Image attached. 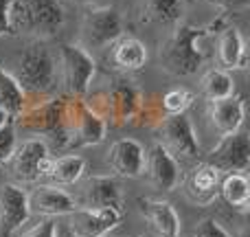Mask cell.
<instances>
[{
	"instance_id": "cell-1",
	"label": "cell",
	"mask_w": 250,
	"mask_h": 237,
	"mask_svg": "<svg viewBox=\"0 0 250 237\" xmlns=\"http://www.w3.org/2000/svg\"><path fill=\"white\" fill-rule=\"evenodd\" d=\"M208 31L204 26L176 24L173 33L163 42L158 51L160 66L173 77H191L200 70L207 60V40Z\"/></svg>"
},
{
	"instance_id": "cell-2",
	"label": "cell",
	"mask_w": 250,
	"mask_h": 237,
	"mask_svg": "<svg viewBox=\"0 0 250 237\" xmlns=\"http://www.w3.org/2000/svg\"><path fill=\"white\" fill-rule=\"evenodd\" d=\"M66 22L62 0H11L9 31L11 35H33L38 40L55 38Z\"/></svg>"
},
{
	"instance_id": "cell-3",
	"label": "cell",
	"mask_w": 250,
	"mask_h": 237,
	"mask_svg": "<svg viewBox=\"0 0 250 237\" xmlns=\"http://www.w3.org/2000/svg\"><path fill=\"white\" fill-rule=\"evenodd\" d=\"M18 84L24 92L48 95L57 86V60L42 42H35L20 53L16 64Z\"/></svg>"
},
{
	"instance_id": "cell-4",
	"label": "cell",
	"mask_w": 250,
	"mask_h": 237,
	"mask_svg": "<svg viewBox=\"0 0 250 237\" xmlns=\"http://www.w3.org/2000/svg\"><path fill=\"white\" fill-rule=\"evenodd\" d=\"M123 38V16L117 7H90L82 22V46L105 48Z\"/></svg>"
},
{
	"instance_id": "cell-5",
	"label": "cell",
	"mask_w": 250,
	"mask_h": 237,
	"mask_svg": "<svg viewBox=\"0 0 250 237\" xmlns=\"http://www.w3.org/2000/svg\"><path fill=\"white\" fill-rule=\"evenodd\" d=\"M60 66L62 77L70 95L82 97L88 92L92 79L97 75V62L88 48L82 44H62L60 46Z\"/></svg>"
},
{
	"instance_id": "cell-6",
	"label": "cell",
	"mask_w": 250,
	"mask_h": 237,
	"mask_svg": "<svg viewBox=\"0 0 250 237\" xmlns=\"http://www.w3.org/2000/svg\"><path fill=\"white\" fill-rule=\"evenodd\" d=\"M51 163L53 156L46 143L42 138H26L22 145L16 147L7 165L18 182H35L40 178H46Z\"/></svg>"
},
{
	"instance_id": "cell-7",
	"label": "cell",
	"mask_w": 250,
	"mask_h": 237,
	"mask_svg": "<svg viewBox=\"0 0 250 237\" xmlns=\"http://www.w3.org/2000/svg\"><path fill=\"white\" fill-rule=\"evenodd\" d=\"M160 145L173 156V158H187L193 160L200 156V143L195 136V129L187 112L180 114H169L167 119L160 123Z\"/></svg>"
},
{
	"instance_id": "cell-8",
	"label": "cell",
	"mask_w": 250,
	"mask_h": 237,
	"mask_svg": "<svg viewBox=\"0 0 250 237\" xmlns=\"http://www.w3.org/2000/svg\"><path fill=\"white\" fill-rule=\"evenodd\" d=\"M207 163L220 173H244L250 165V136L242 129L222 136V141L211 150Z\"/></svg>"
},
{
	"instance_id": "cell-9",
	"label": "cell",
	"mask_w": 250,
	"mask_h": 237,
	"mask_svg": "<svg viewBox=\"0 0 250 237\" xmlns=\"http://www.w3.org/2000/svg\"><path fill=\"white\" fill-rule=\"evenodd\" d=\"M121 224V209H75L66 229L75 237H105Z\"/></svg>"
},
{
	"instance_id": "cell-10",
	"label": "cell",
	"mask_w": 250,
	"mask_h": 237,
	"mask_svg": "<svg viewBox=\"0 0 250 237\" xmlns=\"http://www.w3.org/2000/svg\"><path fill=\"white\" fill-rule=\"evenodd\" d=\"M29 217L31 211L26 191L13 182L0 187V233L4 237L16 235L29 222Z\"/></svg>"
},
{
	"instance_id": "cell-11",
	"label": "cell",
	"mask_w": 250,
	"mask_h": 237,
	"mask_svg": "<svg viewBox=\"0 0 250 237\" xmlns=\"http://www.w3.org/2000/svg\"><path fill=\"white\" fill-rule=\"evenodd\" d=\"M26 195H29V211L35 213V215L60 217L79 209V202L75 200V195L60 189L57 185H38Z\"/></svg>"
},
{
	"instance_id": "cell-12",
	"label": "cell",
	"mask_w": 250,
	"mask_h": 237,
	"mask_svg": "<svg viewBox=\"0 0 250 237\" xmlns=\"http://www.w3.org/2000/svg\"><path fill=\"white\" fill-rule=\"evenodd\" d=\"M108 165L117 176H143L145 173V147L134 138H119L108 150Z\"/></svg>"
},
{
	"instance_id": "cell-13",
	"label": "cell",
	"mask_w": 250,
	"mask_h": 237,
	"mask_svg": "<svg viewBox=\"0 0 250 237\" xmlns=\"http://www.w3.org/2000/svg\"><path fill=\"white\" fill-rule=\"evenodd\" d=\"M145 172L149 176L151 185L160 191H173L178 180H180L178 160L160 143L151 145L149 151H145Z\"/></svg>"
},
{
	"instance_id": "cell-14",
	"label": "cell",
	"mask_w": 250,
	"mask_h": 237,
	"mask_svg": "<svg viewBox=\"0 0 250 237\" xmlns=\"http://www.w3.org/2000/svg\"><path fill=\"white\" fill-rule=\"evenodd\" d=\"M123 195L117 178L92 176L83 185V209H121Z\"/></svg>"
},
{
	"instance_id": "cell-15",
	"label": "cell",
	"mask_w": 250,
	"mask_h": 237,
	"mask_svg": "<svg viewBox=\"0 0 250 237\" xmlns=\"http://www.w3.org/2000/svg\"><path fill=\"white\" fill-rule=\"evenodd\" d=\"M246 117V104L242 97L230 95L226 99L211 101V123L220 136H229L242 129Z\"/></svg>"
},
{
	"instance_id": "cell-16",
	"label": "cell",
	"mask_w": 250,
	"mask_h": 237,
	"mask_svg": "<svg viewBox=\"0 0 250 237\" xmlns=\"http://www.w3.org/2000/svg\"><path fill=\"white\" fill-rule=\"evenodd\" d=\"M141 213L158 237H180V217L167 200H138Z\"/></svg>"
},
{
	"instance_id": "cell-17",
	"label": "cell",
	"mask_w": 250,
	"mask_h": 237,
	"mask_svg": "<svg viewBox=\"0 0 250 237\" xmlns=\"http://www.w3.org/2000/svg\"><path fill=\"white\" fill-rule=\"evenodd\" d=\"M108 132V123L104 121L99 112H95L88 106H77V123H75L73 132H70V143L77 147H90L99 145L105 138Z\"/></svg>"
},
{
	"instance_id": "cell-18",
	"label": "cell",
	"mask_w": 250,
	"mask_h": 237,
	"mask_svg": "<svg viewBox=\"0 0 250 237\" xmlns=\"http://www.w3.org/2000/svg\"><path fill=\"white\" fill-rule=\"evenodd\" d=\"M217 57H220V64L224 70L246 68L248 64L246 42H244L237 26L229 24L217 33Z\"/></svg>"
},
{
	"instance_id": "cell-19",
	"label": "cell",
	"mask_w": 250,
	"mask_h": 237,
	"mask_svg": "<svg viewBox=\"0 0 250 237\" xmlns=\"http://www.w3.org/2000/svg\"><path fill=\"white\" fill-rule=\"evenodd\" d=\"M112 62L123 73L141 70L147 64V46L136 38H121L112 44Z\"/></svg>"
},
{
	"instance_id": "cell-20",
	"label": "cell",
	"mask_w": 250,
	"mask_h": 237,
	"mask_svg": "<svg viewBox=\"0 0 250 237\" xmlns=\"http://www.w3.org/2000/svg\"><path fill=\"white\" fill-rule=\"evenodd\" d=\"M86 173V158L79 154H66L60 158H53L51 167H48L46 178L57 187L75 185L79 182Z\"/></svg>"
},
{
	"instance_id": "cell-21",
	"label": "cell",
	"mask_w": 250,
	"mask_h": 237,
	"mask_svg": "<svg viewBox=\"0 0 250 237\" xmlns=\"http://www.w3.org/2000/svg\"><path fill=\"white\" fill-rule=\"evenodd\" d=\"M26 106V92L18 84V79L11 73L0 66V110L7 114L9 119H16L24 112Z\"/></svg>"
},
{
	"instance_id": "cell-22",
	"label": "cell",
	"mask_w": 250,
	"mask_h": 237,
	"mask_svg": "<svg viewBox=\"0 0 250 237\" xmlns=\"http://www.w3.org/2000/svg\"><path fill=\"white\" fill-rule=\"evenodd\" d=\"M185 9V0H145V18L149 22H156V24L163 26L180 24Z\"/></svg>"
},
{
	"instance_id": "cell-23",
	"label": "cell",
	"mask_w": 250,
	"mask_h": 237,
	"mask_svg": "<svg viewBox=\"0 0 250 237\" xmlns=\"http://www.w3.org/2000/svg\"><path fill=\"white\" fill-rule=\"evenodd\" d=\"M110 110L117 119L129 121L138 110V90L129 82H117L110 92Z\"/></svg>"
},
{
	"instance_id": "cell-24",
	"label": "cell",
	"mask_w": 250,
	"mask_h": 237,
	"mask_svg": "<svg viewBox=\"0 0 250 237\" xmlns=\"http://www.w3.org/2000/svg\"><path fill=\"white\" fill-rule=\"evenodd\" d=\"M220 172L208 163H200L189 176V189L198 195L200 200H208L217 189H220Z\"/></svg>"
},
{
	"instance_id": "cell-25",
	"label": "cell",
	"mask_w": 250,
	"mask_h": 237,
	"mask_svg": "<svg viewBox=\"0 0 250 237\" xmlns=\"http://www.w3.org/2000/svg\"><path fill=\"white\" fill-rule=\"evenodd\" d=\"M202 92L207 99L217 101L226 99V97L235 95V79L229 70L224 68H213L202 77Z\"/></svg>"
},
{
	"instance_id": "cell-26",
	"label": "cell",
	"mask_w": 250,
	"mask_h": 237,
	"mask_svg": "<svg viewBox=\"0 0 250 237\" xmlns=\"http://www.w3.org/2000/svg\"><path fill=\"white\" fill-rule=\"evenodd\" d=\"M222 198L237 209H246L250 200V182L244 173H226L224 180H220Z\"/></svg>"
},
{
	"instance_id": "cell-27",
	"label": "cell",
	"mask_w": 250,
	"mask_h": 237,
	"mask_svg": "<svg viewBox=\"0 0 250 237\" xmlns=\"http://www.w3.org/2000/svg\"><path fill=\"white\" fill-rule=\"evenodd\" d=\"M193 104V95L187 88H173L163 97V108L167 110V114H180L187 112V108Z\"/></svg>"
},
{
	"instance_id": "cell-28",
	"label": "cell",
	"mask_w": 250,
	"mask_h": 237,
	"mask_svg": "<svg viewBox=\"0 0 250 237\" xmlns=\"http://www.w3.org/2000/svg\"><path fill=\"white\" fill-rule=\"evenodd\" d=\"M18 147V138H16V129L11 125H2L0 128V167L9 163V158L13 156Z\"/></svg>"
},
{
	"instance_id": "cell-29",
	"label": "cell",
	"mask_w": 250,
	"mask_h": 237,
	"mask_svg": "<svg viewBox=\"0 0 250 237\" xmlns=\"http://www.w3.org/2000/svg\"><path fill=\"white\" fill-rule=\"evenodd\" d=\"M55 231H57V222L53 217H46V220L38 222L35 226L26 231H18L16 237H55Z\"/></svg>"
},
{
	"instance_id": "cell-30",
	"label": "cell",
	"mask_w": 250,
	"mask_h": 237,
	"mask_svg": "<svg viewBox=\"0 0 250 237\" xmlns=\"http://www.w3.org/2000/svg\"><path fill=\"white\" fill-rule=\"evenodd\" d=\"M195 237H230V235L226 233V231L222 229L215 220H204L202 224L198 226V233H195Z\"/></svg>"
},
{
	"instance_id": "cell-31",
	"label": "cell",
	"mask_w": 250,
	"mask_h": 237,
	"mask_svg": "<svg viewBox=\"0 0 250 237\" xmlns=\"http://www.w3.org/2000/svg\"><path fill=\"white\" fill-rule=\"evenodd\" d=\"M9 7H11V0H0V38L11 35V31H9Z\"/></svg>"
},
{
	"instance_id": "cell-32",
	"label": "cell",
	"mask_w": 250,
	"mask_h": 237,
	"mask_svg": "<svg viewBox=\"0 0 250 237\" xmlns=\"http://www.w3.org/2000/svg\"><path fill=\"white\" fill-rule=\"evenodd\" d=\"M211 2L224 11H242V9H248L250 0H211Z\"/></svg>"
},
{
	"instance_id": "cell-33",
	"label": "cell",
	"mask_w": 250,
	"mask_h": 237,
	"mask_svg": "<svg viewBox=\"0 0 250 237\" xmlns=\"http://www.w3.org/2000/svg\"><path fill=\"white\" fill-rule=\"evenodd\" d=\"M55 237H75L73 233H70L66 226H57V231H55Z\"/></svg>"
},
{
	"instance_id": "cell-34",
	"label": "cell",
	"mask_w": 250,
	"mask_h": 237,
	"mask_svg": "<svg viewBox=\"0 0 250 237\" xmlns=\"http://www.w3.org/2000/svg\"><path fill=\"white\" fill-rule=\"evenodd\" d=\"M79 2H86V4H90V7H99V0H79Z\"/></svg>"
}]
</instances>
